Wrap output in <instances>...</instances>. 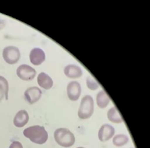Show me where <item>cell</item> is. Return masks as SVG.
Listing matches in <instances>:
<instances>
[{
	"label": "cell",
	"instance_id": "obj_1",
	"mask_svg": "<svg viewBox=\"0 0 150 148\" xmlns=\"http://www.w3.org/2000/svg\"><path fill=\"white\" fill-rule=\"evenodd\" d=\"M23 135L30 141L36 144L42 145L48 140V134L44 126H32L27 128L23 131Z\"/></svg>",
	"mask_w": 150,
	"mask_h": 148
},
{
	"label": "cell",
	"instance_id": "obj_2",
	"mask_svg": "<svg viewBox=\"0 0 150 148\" xmlns=\"http://www.w3.org/2000/svg\"><path fill=\"white\" fill-rule=\"evenodd\" d=\"M54 139L58 144L63 147H70L75 143L74 134L67 128H60L55 130Z\"/></svg>",
	"mask_w": 150,
	"mask_h": 148
},
{
	"label": "cell",
	"instance_id": "obj_3",
	"mask_svg": "<svg viewBox=\"0 0 150 148\" xmlns=\"http://www.w3.org/2000/svg\"><path fill=\"white\" fill-rule=\"evenodd\" d=\"M94 100L91 95H86L81 101L78 110V117L82 120L90 118L94 113Z\"/></svg>",
	"mask_w": 150,
	"mask_h": 148
},
{
	"label": "cell",
	"instance_id": "obj_4",
	"mask_svg": "<svg viewBox=\"0 0 150 148\" xmlns=\"http://www.w3.org/2000/svg\"><path fill=\"white\" fill-rule=\"evenodd\" d=\"M3 58L4 61L10 65L16 64L21 58L20 50L15 46L6 47L3 50Z\"/></svg>",
	"mask_w": 150,
	"mask_h": 148
},
{
	"label": "cell",
	"instance_id": "obj_5",
	"mask_svg": "<svg viewBox=\"0 0 150 148\" xmlns=\"http://www.w3.org/2000/svg\"><path fill=\"white\" fill-rule=\"evenodd\" d=\"M16 74L19 78L24 81H31L35 78L36 71L28 65H21L17 68Z\"/></svg>",
	"mask_w": 150,
	"mask_h": 148
},
{
	"label": "cell",
	"instance_id": "obj_6",
	"mask_svg": "<svg viewBox=\"0 0 150 148\" xmlns=\"http://www.w3.org/2000/svg\"><path fill=\"white\" fill-rule=\"evenodd\" d=\"M67 93L68 97L71 101H78L82 93L80 84L76 81H71L67 85Z\"/></svg>",
	"mask_w": 150,
	"mask_h": 148
},
{
	"label": "cell",
	"instance_id": "obj_7",
	"mask_svg": "<svg viewBox=\"0 0 150 148\" xmlns=\"http://www.w3.org/2000/svg\"><path fill=\"white\" fill-rule=\"evenodd\" d=\"M42 92L38 87L32 86L27 89L25 92V98L29 104H34L40 99Z\"/></svg>",
	"mask_w": 150,
	"mask_h": 148
},
{
	"label": "cell",
	"instance_id": "obj_8",
	"mask_svg": "<svg viewBox=\"0 0 150 148\" xmlns=\"http://www.w3.org/2000/svg\"><path fill=\"white\" fill-rule=\"evenodd\" d=\"M115 134V129L109 124H103L98 130V137L101 142H105L112 138Z\"/></svg>",
	"mask_w": 150,
	"mask_h": 148
},
{
	"label": "cell",
	"instance_id": "obj_9",
	"mask_svg": "<svg viewBox=\"0 0 150 148\" xmlns=\"http://www.w3.org/2000/svg\"><path fill=\"white\" fill-rule=\"evenodd\" d=\"M31 63L34 65H40L46 60V55L41 48H35L32 49L29 55Z\"/></svg>",
	"mask_w": 150,
	"mask_h": 148
},
{
	"label": "cell",
	"instance_id": "obj_10",
	"mask_svg": "<svg viewBox=\"0 0 150 148\" xmlns=\"http://www.w3.org/2000/svg\"><path fill=\"white\" fill-rule=\"evenodd\" d=\"M64 74L67 77L71 79L80 78L83 72L82 69L76 65H68L64 69Z\"/></svg>",
	"mask_w": 150,
	"mask_h": 148
},
{
	"label": "cell",
	"instance_id": "obj_11",
	"mask_svg": "<svg viewBox=\"0 0 150 148\" xmlns=\"http://www.w3.org/2000/svg\"><path fill=\"white\" fill-rule=\"evenodd\" d=\"M29 114L25 110H21L17 112L14 118V124L18 128H22L29 122Z\"/></svg>",
	"mask_w": 150,
	"mask_h": 148
},
{
	"label": "cell",
	"instance_id": "obj_12",
	"mask_svg": "<svg viewBox=\"0 0 150 148\" xmlns=\"http://www.w3.org/2000/svg\"><path fill=\"white\" fill-rule=\"evenodd\" d=\"M38 84L40 87L45 90H49L52 87V79L44 72H42L38 76Z\"/></svg>",
	"mask_w": 150,
	"mask_h": 148
},
{
	"label": "cell",
	"instance_id": "obj_13",
	"mask_svg": "<svg viewBox=\"0 0 150 148\" xmlns=\"http://www.w3.org/2000/svg\"><path fill=\"white\" fill-rule=\"evenodd\" d=\"M109 102H110V98L105 91H100L98 92L96 95V103L100 108H105L109 105Z\"/></svg>",
	"mask_w": 150,
	"mask_h": 148
},
{
	"label": "cell",
	"instance_id": "obj_14",
	"mask_svg": "<svg viewBox=\"0 0 150 148\" xmlns=\"http://www.w3.org/2000/svg\"><path fill=\"white\" fill-rule=\"evenodd\" d=\"M108 118L109 121L113 122V123L119 124L123 122L122 118L115 107H113L108 111Z\"/></svg>",
	"mask_w": 150,
	"mask_h": 148
},
{
	"label": "cell",
	"instance_id": "obj_15",
	"mask_svg": "<svg viewBox=\"0 0 150 148\" xmlns=\"http://www.w3.org/2000/svg\"><path fill=\"white\" fill-rule=\"evenodd\" d=\"M8 90L9 86L7 80L3 76H0V101H1L4 97L8 99Z\"/></svg>",
	"mask_w": 150,
	"mask_h": 148
},
{
	"label": "cell",
	"instance_id": "obj_16",
	"mask_svg": "<svg viewBox=\"0 0 150 148\" xmlns=\"http://www.w3.org/2000/svg\"><path fill=\"white\" fill-rule=\"evenodd\" d=\"M129 141V138L125 135H117L113 137V143L116 147H122L126 145Z\"/></svg>",
	"mask_w": 150,
	"mask_h": 148
},
{
	"label": "cell",
	"instance_id": "obj_17",
	"mask_svg": "<svg viewBox=\"0 0 150 148\" xmlns=\"http://www.w3.org/2000/svg\"><path fill=\"white\" fill-rule=\"evenodd\" d=\"M86 85L88 88L90 90H92V91H96L99 87V85H98L97 81H95V79H93L91 76L88 77L86 79Z\"/></svg>",
	"mask_w": 150,
	"mask_h": 148
},
{
	"label": "cell",
	"instance_id": "obj_18",
	"mask_svg": "<svg viewBox=\"0 0 150 148\" xmlns=\"http://www.w3.org/2000/svg\"><path fill=\"white\" fill-rule=\"evenodd\" d=\"M9 148H23V145L18 141H13Z\"/></svg>",
	"mask_w": 150,
	"mask_h": 148
},
{
	"label": "cell",
	"instance_id": "obj_19",
	"mask_svg": "<svg viewBox=\"0 0 150 148\" xmlns=\"http://www.w3.org/2000/svg\"><path fill=\"white\" fill-rule=\"evenodd\" d=\"M5 26H6L5 21H4V20H1V19H0V30L4 29Z\"/></svg>",
	"mask_w": 150,
	"mask_h": 148
},
{
	"label": "cell",
	"instance_id": "obj_20",
	"mask_svg": "<svg viewBox=\"0 0 150 148\" xmlns=\"http://www.w3.org/2000/svg\"><path fill=\"white\" fill-rule=\"evenodd\" d=\"M77 148H85V147H77Z\"/></svg>",
	"mask_w": 150,
	"mask_h": 148
}]
</instances>
